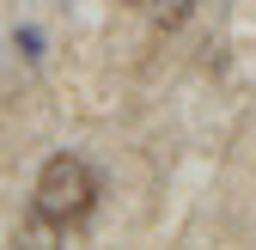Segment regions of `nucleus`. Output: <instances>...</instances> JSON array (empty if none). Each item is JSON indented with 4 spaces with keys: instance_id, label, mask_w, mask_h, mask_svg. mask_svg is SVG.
<instances>
[{
    "instance_id": "nucleus-1",
    "label": "nucleus",
    "mask_w": 256,
    "mask_h": 250,
    "mask_svg": "<svg viewBox=\"0 0 256 250\" xmlns=\"http://www.w3.org/2000/svg\"><path fill=\"white\" fill-rule=\"evenodd\" d=\"M37 220L43 226H80L92 208H98V171H92L80 152H55V159H43L37 171Z\"/></svg>"
},
{
    "instance_id": "nucleus-2",
    "label": "nucleus",
    "mask_w": 256,
    "mask_h": 250,
    "mask_svg": "<svg viewBox=\"0 0 256 250\" xmlns=\"http://www.w3.org/2000/svg\"><path fill=\"white\" fill-rule=\"evenodd\" d=\"M140 12H146L152 30H177L189 12H196V0H140Z\"/></svg>"
}]
</instances>
